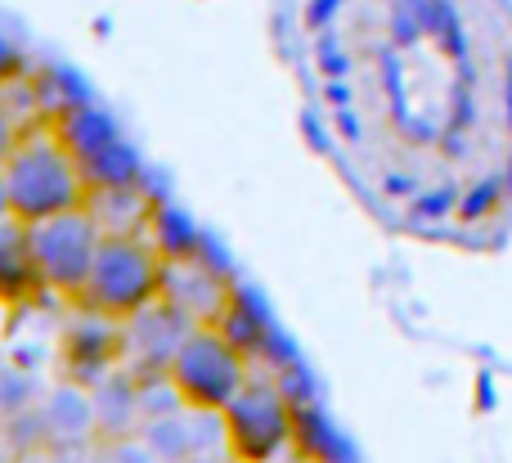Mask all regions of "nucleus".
Wrapping results in <instances>:
<instances>
[{
	"label": "nucleus",
	"instance_id": "nucleus-4",
	"mask_svg": "<svg viewBox=\"0 0 512 463\" xmlns=\"http://www.w3.org/2000/svg\"><path fill=\"white\" fill-rule=\"evenodd\" d=\"M248 378H252V360L216 324H194L185 333V342L176 347V356L167 360V383L185 410L221 414L243 392Z\"/></svg>",
	"mask_w": 512,
	"mask_h": 463
},
{
	"label": "nucleus",
	"instance_id": "nucleus-14",
	"mask_svg": "<svg viewBox=\"0 0 512 463\" xmlns=\"http://www.w3.org/2000/svg\"><path fill=\"white\" fill-rule=\"evenodd\" d=\"M144 239L162 252V261H180V257H194V252H198L194 225H189V216L176 212L171 203H153V216H149Z\"/></svg>",
	"mask_w": 512,
	"mask_h": 463
},
{
	"label": "nucleus",
	"instance_id": "nucleus-6",
	"mask_svg": "<svg viewBox=\"0 0 512 463\" xmlns=\"http://www.w3.org/2000/svg\"><path fill=\"white\" fill-rule=\"evenodd\" d=\"M59 135V144L72 153V162L81 167L90 189H122L140 185L144 162L135 153V144L117 131V122L95 104H68L59 113V122L50 126Z\"/></svg>",
	"mask_w": 512,
	"mask_h": 463
},
{
	"label": "nucleus",
	"instance_id": "nucleus-13",
	"mask_svg": "<svg viewBox=\"0 0 512 463\" xmlns=\"http://www.w3.org/2000/svg\"><path fill=\"white\" fill-rule=\"evenodd\" d=\"M41 293L32 266V239L23 221H0V306H27Z\"/></svg>",
	"mask_w": 512,
	"mask_h": 463
},
{
	"label": "nucleus",
	"instance_id": "nucleus-3",
	"mask_svg": "<svg viewBox=\"0 0 512 463\" xmlns=\"http://www.w3.org/2000/svg\"><path fill=\"white\" fill-rule=\"evenodd\" d=\"M225 455L234 463H279L301 441V410L292 392L270 374H252L243 392L221 410Z\"/></svg>",
	"mask_w": 512,
	"mask_h": 463
},
{
	"label": "nucleus",
	"instance_id": "nucleus-9",
	"mask_svg": "<svg viewBox=\"0 0 512 463\" xmlns=\"http://www.w3.org/2000/svg\"><path fill=\"white\" fill-rule=\"evenodd\" d=\"M135 437L149 446L158 463H189L198 455H225V423L207 410H171L162 419H149Z\"/></svg>",
	"mask_w": 512,
	"mask_h": 463
},
{
	"label": "nucleus",
	"instance_id": "nucleus-1",
	"mask_svg": "<svg viewBox=\"0 0 512 463\" xmlns=\"http://www.w3.org/2000/svg\"><path fill=\"white\" fill-rule=\"evenodd\" d=\"M0 180H5L9 216L23 225L77 212L90 198L86 176L54 131H23V140L14 144V153L0 167Z\"/></svg>",
	"mask_w": 512,
	"mask_h": 463
},
{
	"label": "nucleus",
	"instance_id": "nucleus-15",
	"mask_svg": "<svg viewBox=\"0 0 512 463\" xmlns=\"http://www.w3.org/2000/svg\"><path fill=\"white\" fill-rule=\"evenodd\" d=\"M36 401H41V387H36V378L27 374V369H18V365H0V419L32 410Z\"/></svg>",
	"mask_w": 512,
	"mask_h": 463
},
{
	"label": "nucleus",
	"instance_id": "nucleus-21",
	"mask_svg": "<svg viewBox=\"0 0 512 463\" xmlns=\"http://www.w3.org/2000/svg\"><path fill=\"white\" fill-rule=\"evenodd\" d=\"M0 221H9V198H5V180H0Z\"/></svg>",
	"mask_w": 512,
	"mask_h": 463
},
{
	"label": "nucleus",
	"instance_id": "nucleus-18",
	"mask_svg": "<svg viewBox=\"0 0 512 463\" xmlns=\"http://www.w3.org/2000/svg\"><path fill=\"white\" fill-rule=\"evenodd\" d=\"M14 463H81V455H68V450L45 446V450H32V455H18Z\"/></svg>",
	"mask_w": 512,
	"mask_h": 463
},
{
	"label": "nucleus",
	"instance_id": "nucleus-12",
	"mask_svg": "<svg viewBox=\"0 0 512 463\" xmlns=\"http://www.w3.org/2000/svg\"><path fill=\"white\" fill-rule=\"evenodd\" d=\"M90 401H95L99 441H122L140 432V383L126 369H113L99 383H90Z\"/></svg>",
	"mask_w": 512,
	"mask_h": 463
},
{
	"label": "nucleus",
	"instance_id": "nucleus-20",
	"mask_svg": "<svg viewBox=\"0 0 512 463\" xmlns=\"http://www.w3.org/2000/svg\"><path fill=\"white\" fill-rule=\"evenodd\" d=\"M189 463H234L230 455H198V459H189Z\"/></svg>",
	"mask_w": 512,
	"mask_h": 463
},
{
	"label": "nucleus",
	"instance_id": "nucleus-16",
	"mask_svg": "<svg viewBox=\"0 0 512 463\" xmlns=\"http://www.w3.org/2000/svg\"><path fill=\"white\" fill-rule=\"evenodd\" d=\"M81 463H158L149 455L140 437H122V441H95V446L81 455Z\"/></svg>",
	"mask_w": 512,
	"mask_h": 463
},
{
	"label": "nucleus",
	"instance_id": "nucleus-8",
	"mask_svg": "<svg viewBox=\"0 0 512 463\" xmlns=\"http://www.w3.org/2000/svg\"><path fill=\"white\" fill-rule=\"evenodd\" d=\"M194 329L189 315H180L171 302H153L144 306L140 315L122 324V342H126V374L135 378H153V374H167V360L176 356V347L185 342V333Z\"/></svg>",
	"mask_w": 512,
	"mask_h": 463
},
{
	"label": "nucleus",
	"instance_id": "nucleus-11",
	"mask_svg": "<svg viewBox=\"0 0 512 463\" xmlns=\"http://www.w3.org/2000/svg\"><path fill=\"white\" fill-rule=\"evenodd\" d=\"M41 423H45V441L54 450H68V455H86L99 441V419H95V401H90V387L68 383L59 378L54 387L41 392Z\"/></svg>",
	"mask_w": 512,
	"mask_h": 463
},
{
	"label": "nucleus",
	"instance_id": "nucleus-19",
	"mask_svg": "<svg viewBox=\"0 0 512 463\" xmlns=\"http://www.w3.org/2000/svg\"><path fill=\"white\" fill-rule=\"evenodd\" d=\"M14 63H18V59H14V50H9L5 41H0V81H5L9 72H14Z\"/></svg>",
	"mask_w": 512,
	"mask_h": 463
},
{
	"label": "nucleus",
	"instance_id": "nucleus-22",
	"mask_svg": "<svg viewBox=\"0 0 512 463\" xmlns=\"http://www.w3.org/2000/svg\"><path fill=\"white\" fill-rule=\"evenodd\" d=\"M0 463H14V455H9V446H5V432H0Z\"/></svg>",
	"mask_w": 512,
	"mask_h": 463
},
{
	"label": "nucleus",
	"instance_id": "nucleus-7",
	"mask_svg": "<svg viewBox=\"0 0 512 463\" xmlns=\"http://www.w3.org/2000/svg\"><path fill=\"white\" fill-rule=\"evenodd\" d=\"M59 360H63V378H68V383H81V387L99 383L104 374H113V369L126 365L122 324L99 320V315H90L77 306V320L63 329Z\"/></svg>",
	"mask_w": 512,
	"mask_h": 463
},
{
	"label": "nucleus",
	"instance_id": "nucleus-2",
	"mask_svg": "<svg viewBox=\"0 0 512 463\" xmlns=\"http://www.w3.org/2000/svg\"><path fill=\"white\" fill-rule=\"evenodd\" d=\"M162 270L167 261L144 234H104L77 306L99 320L126 324L162 297Z\"/></svg>",
	"mask_w": 512,
	"mask_h": 463
},
{
	"label": "nucleus",
	"instance_id": "nucleus-5",
	"mask_svg": "<svg viewBox=\"0 0 512 463\" xmlns=\"http://www.w3.org/2000/svg\"><path fill=\"white\" fill-rule=\"evenodd\" d=\"M27 239H32V266H36L41 293L63 297V302L77 306L81 288L90 279V266H95V252L104 243V230L90 216V207L27 225Z\"/></svg>",
	"mask_w": 512,
	"mask_h": 463
},
{
	"label": "nucleus",
	"instance_id": "nucleus-10",
	"mask_svg": "<svg viewBox=\"0 0 512 463\" xmlns=\"http://www.w3.org/2000/svg\"><path fill=\"white\" fill-rule=\"evenodd\" d=\"M162 302H171L194 324H221L225 311L234 306V293L221 270L203 266L194 252V257L167 261V270H162Z\"/></svg>",
	"mask_w": 512,
	"mask_h": 463
},
{
	"label": "nucleus",
	"instance_id": "nucleus-17",
	"mask_svg": "<svg viewBox=\"0 0 512 463\" xmlns=\"http://www.w3.org/2000/svg\"><path fill=\"white\" fill-rule=\"evenodd\" d=\"M18 140H23V131H18V117H14V108H9V99L0 95V167H5V158L14 153Z\"/></svg>",
	"mask_w": 512,
	"mask_h": 463
}]
</instances>
